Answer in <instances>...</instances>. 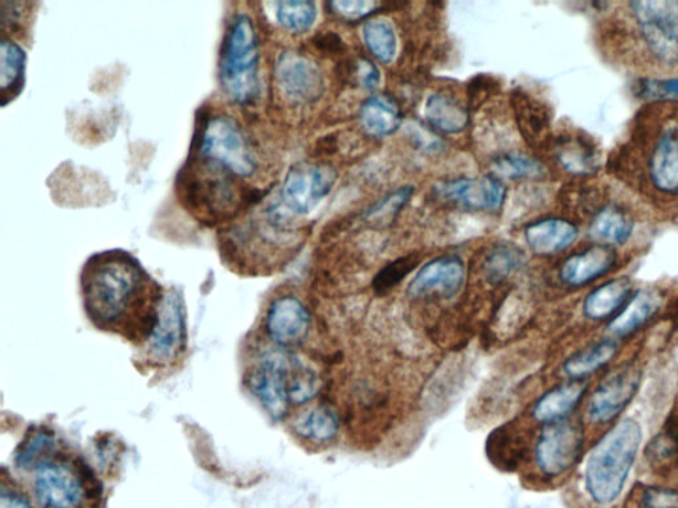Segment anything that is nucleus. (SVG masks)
Returning <instances> with one entry per match:
<instances>
[{
	"label": "nucleus",
	"instance_id": "1",
	"mask_svg": "<svg viewBox=\"0 0 678 508\" xmlns=\"http://www.w3.org/2000/svg\"><path fill=\"white\" fill-rule=\"evenodd\" d=\"M86 316L98 330L145 346L156 329L165 292L125 252L96 254L84 266Z\"/></svg>",
	"mask_w": 678,
	"mask_h": 508
},
{
	"label": "nucleus",
	"instance_id": "2",
	"mask_svg": "<svg viewBox=\"0 0 678 508\" xmlns=\"http://www.w3.org/2000/svg\"><path fill=\"white\" fill-rule=\"evenodd\" d=\"M642 441L640 424L634 419H624L591 451L584 470V487L595 505L607 507L621 498Z\"/></svg>",
	"mask_w": 678,
	"mask_h": 508
},
{
	"label": "nucleus",
	"instance_id": "3",
	"mask_svg": "<svg viewBox=\"0 0 678 508\" xmlns=\"http://www.w3.org/2000/svg\"><path fill=\"white\" fill-rule=\"evenodd\" d=\"M198 159L209 176L229 180L255 176L258 159L242 126L230 116L205 119L198 138Z\"/></svg>",
	"mask_w": 678,
	"mask_h": 508
},
{
	"label": "nucleus",
	"instance_id": "4",
	"mask_svg": "<svg viewBox=\"0 0 678 508\" xmlns=\"http://www.w3.org/2000/svg\"><path fill=\"white\" fill-rule=\"evenodd\" d=\"M258 40L247 15L232 19L225 32L221 55V84L232 102L250 104L258 95Z\"/></svg>",
	"mask_w": 678,
	"mask_h": 508
},
{
	"label": "nucleus",
	"instance_id": "5",
	"mask_svg": "<svg viewBox=\"0 0 678 508\" xmlns=\"http://www.w3.org/2000/svg\"><path fill=\"white\" fill-rule=\"evenodd\" d=\"M144 347L146 364L168 369L188 350V326L184 305L177 292H165L155 331Z\"/></svg>",
	"mask_w": 678,
	"mask_h": 508
},
{
	"label": "nucleus",
	"instance_id": "6",
	"mask_svg": "<svg viewBox=\"0 0 678 508\" xmlns=\"http://www.w3.org/2000/svg\"><path fill=\"white\" fill-rule=\"evenodd\" d=\"M296 363L297 359L287 352L268 351L245 379L250 391L275 420H283L289 412L290 384Z\"/></svg>",
	"mask_w": 678,
	"mask_h": 508
},
{
	"label": "nucleus",
	"instance_id": "7",
	"mask_svg": "<svg viewBox=\"0 0 678 508\" xmlns=\"http://www.w3.org/2000/svg\"><path fill=\"white\" fill-rule=\"evenodd\" d=\"M584 430L578 421L563 419L543 425L534 447V459L543 477L557 478L573 469L581 459Z\"/></svg>",
	"mask_w": 678,
	"mask_h": 508
},
{
	"label": "nucleus",
	"instance_id": "8",
	"mask_svg": "<svg viewBox=\"0 0 678 508\" xmlns=\"http://www.w3.org/2000/svg\"><path fill=\"white\" fill-rule=\"evenodd\" d=\"M631 12L647 49L664 65L678 64V2H634Z\"/></svg>",
	"mask_w": 678,
	"mask_h": 508
},
{
	"label": "nucleus",
	"instance_id": "9",
	"mask_svg": "<svg viewBox=\"0 0 678 508\" xmlns=\"http://www.w3.org/2000/svg\"><path fill=\"white\" fill-rule=\"evenodd\" d=\"M338 173L328 163H297L285 177L282 199L292 212L307 215L327 198L337 183Z\"/></svg>",
	"mask_w": 678,
	"mask_h": 508
},
{
	"label": "nucleus",
	"instance_id": "10",
	"mask_svg": "<svg viewBox=\"0 0 678 508\" xmlns=\"http://www.w3.org/2000/svg\"><path fill=\"white\" fill-rule=\"evenodd\" d=\"M642 383L639 366L627 364L611 373L596 388L589 401V419L595 424H606L626 410Z\"/></svg>",
	"mask_w": 678,
	"mask_h": 508
},
{
	"label": "nucleus",
	"instance_id": "11",
	"mask_svg": "<svg viewBox=\"0 0 678 508\" xmlns=\"http://www.w3.org/2000/svg\"><path fill=\"white\" fill-rule=\"evenodd\" d=\"M35 496L43 508H80L84 504L85 487L72 466L46 459L38 466Z\"/></svg>",
	"mask_w": 678,
	"mask_h": 508
},
{
	"label": "nucleus",
	"instance_id": "12",
	"mask_svg": "<svg viewBox=\"0 0 678 508\" xmlns=\"http://www.w3.org/2000/svg\"><path fill=\"white\" fill-rule=\"evenodd\" d=\"M467 269L456 254L436 257L423 265L411 281L407 296L412 299L430 297L452 298L462 292Z\"/></svg>",
	"mask_w": 678,
	"mask_h": 508
},
{
	"label": "nucleus",
	"instance_id": "13",
	"mask_svg": "<svg viewBox=\"0 0 678 508\" xmlns=\"http://www.w3.org/2000/svg\"><path fill=\"white\" fill-rule=\"evenodd\" d=\"M277 84L292 102L316 103L324 96L325 80L320 68L307 56L283 53L276 64Z\"/></svg>",
	"mask_w": 678,
	"mask_h": 508
},
{
	"label": "nucleus",
	"instance_id": "14",
	"mask_svg": "<svg viewBox=\"0 0 678 508\" xmlns=\"http://www.w3.org/2000/svg\"><path fill=\"white\" fill-rule=\"evenodd\" d=\"M311 317L308 307L295 296H282L271 304L265 331L280 349H292L308 338Z\"/></svg>",
	"mask_w": 678,
	"mask_h": 508
},
{
	"label": "nucleus",
	"instance_id": "15",
	"mask_svg": "<svg viewBox=\"0 0 678 508\" xmlns=\"http://www.w3.org/2000/svg\"><path fill=\"white\" fill-rule=\"evenodd\" d=\"M438 193L451 202L467 207L469 210L496 211L501 209L507 189L500 178L485 176L476 179L449 180L438 186Z\"/></svg>",
	"mask_w": 678,
	"mask_h": 508
},
{
	"label": "nucleus",
	"instance_id": "16",
	"mask_svg": "<svg viewBox=\"0 0 678 508\" xmlns=\"http://www.w3.org/2000/svg\"><path fill=\"white\" fill-rule=\"evenodd\" d=\"M650 183L668 195L678 193V125L666 127L656 138L648 159Z\"/></svg>",
	"mask_w": 678,
	"mask_h": 508
},
{
	"label": "nucleus",
	"instance_id": "17",
	"mask_svg": "<svg viewBox=\"0 0 678 508\" xmlns=\"http://www.w3.org/2000/svg\"><path fill=\"white\" fill-rule=\"evenodd\" d=\"M616 263V252L610 245H595L564 261L560 277L564 285L581 287L608 273Z\"/></svg>",
	"mask_w": 678,
	"mask_h": 508
},
{
	"label": "nucleus",
	"instance_id": "18",
	"mask_svg": "<svg viewBox=\"0 0 678 508\" xmlns=\"http://www.w3.org/2000/svg\"><path fill=\"white\" fill-rule=\"evenodd\" d=\"M525 239L536 254L551 256L573 245L578 239V230L564 219H544L530 224L525 231Z\"/></svg>",
	"mask_w": 678,
	"mask_h": 508
},
{
	"label": "nucleus",
	"instance_id": "19",
	"mask_svg": "<svg viewBox=\"0 0 678 508\" xmlns=\"http://www.w3.org/2000/svg\"><path fill=\"white\" fill-rule=\"evenodd\" d=\"M661 294L653 289H643L627 300L617 316L611 320L608 330L615 337L628 336L653 319L661 309Z\"/></svg>",
	"mask_w": 678,
	"mask_h": 508
},
{
	"label": "nucleus",
	"instance_id": "20",
	"mask_svg": "<svg viewBox=\"0 0 678 508\" xmlns=\"http://www.w3.org/2000/svg\"><path fill=\"white\" fill-rule=\"evenodd\" d=\"M584 392H586V385L580 380L554 387L537 401L533 408L534 420L537 423L547 425L568 419L569 414L580 404Z\"/></svg>",
	"mask_w": 678,
	"mask_h": 508
},
{
	"label": "nucleus",
	"instance_id": "21",
	"mask_svg": "<svg viewBox=\"0 0 678 508\" xmlns=\"http://www.w3.org/2000/svg\"><path fill=\"white\" fill-rule=\"evenodd\" d=\"M424 115L435 130L444 134L462 133L469 123L467 106L447 93H434L430 96Z\"/></svg>",
	"mask_w": 678,
	"mask_h": 508
},
{
	"label": "nucleus",
	"instance_id": "22",
	"mask_svg": "<svg viewBox=\"0 0 678 508\" xmlns=\"http://www.w3.org/2000/svg\"><path fill=\"white\" fill-rule=\"evenodd\" d=\"M633 284L629 278L621 277L596 287L583 304L584 317L590 320H603L627 304Z\"/></svg>",
	"mask_w": 678,
	"mask_h": 508
},
{
	"label": "nucleus",
	"instance_id": "23",
	"mask_svg": "<svg viewBox=\"0 0 678 508\" xmlns=\"http://www.w3.org/2000/svg\"><path fill=\"white\" fill-rule=\"evenodd\" d=\"M363 130L372 137H388L402 124V113L394 99L372 96L366 99L359 110Z\"/></svg>",
	"mask_w": 678,
	"mask_h": 508
},
{
	"label": "nucleus",
	"instance_id": "24",
	"mask_svg": "<svg viewBox=\"0 0 678 508\" xmlns=\"http://www.w3.org/2000/svg\"><path fill=\"white\" fill-rule=\"evenodd\" d=\"M513 109L518 126L530 145H540L548 137L549 116L543 105L527 93H513Z\"/></svg>",
	"mask_w": 678,
	"mask_h": 508
},
{
	"label": "nucleus",
	"instance_id": "25",
	"mask_svg": "<svg viewBox=\"0 0 678 508\" xmlns=\"http://www.w3.org/2000/svg\"><path fill=\"white\" fill-rule=\"evenodd\" d=\"M634 231V220L619 207H604L590 226V235L604 245L624 244Z\"/></svg>",
	"mask_w": 678,
	"mask_h": 508
},
{
	"label": "nucleus",
	"instance_id": "26",
	"mask_svg": "<svg viewBox=\"0 0 678 508\" xmlns=\"http://www.w3.org/2000/svg\"><path fill=\"white\" fill-rule=\"evenodd\" d=\"M25 55L17 43L2 39L0 44V93L2 105L10 103L23 88Z\"/></svg>",
	"mask_w": 678,
	"mask_h": 508
},
{
	"label": "nucleus",
	"instance_id": "27",
	"mask_svg": "<svg viewBox=\"0 0 678 508\" xmlns=\"http://www.w3.org/2000/svg\"><path fill=\"white\" fill-rule=\"evenodd\" d=\"M617 343L613 339L601 340L571 356L563 364V371L573 380H581L608 364L617 353Z\"/></svg>",
	"mask_w": 678,
	"mask_h": 508
},
{
	"label": "nucleus",
	"instance_id": "28",
	"mask_svg": "<svg viewBox=\"0 0 678 508\" xmlns=\"http://www.w3.org/2000/svg\"><path fill=\"white\" fill-rule=\"evenodd\" d=\"M339 420L328 406H316L296 420L295 432L311 443L324 444L337 437Z\"/></svg>",
	"mask_w": 678,
	"mask_h": 508
},
{
	"label": "nucleus",
	"instance_id": "29",
	"mask_svg": "<svg viewBox=\"0 0 678 508\" xmlns=\"http://www.w3.org/2000/svg\"><path fill=\"white\" fill-rule=\"evenodd\" d=\"M523 263V253L516 245L497 244L485 256L481 272L485 281L490 285H500L511 274L516 273Z\"/></svg>",
	"mask_w": 678,
	"mask_h": 508
},
{
	"label": "nucleus",
	"instance_id": "30",
	"mask_svg": "<svg viewBox=\"0 0 678 508\" xmlns=\"http://www.w3.org/2000/svg\"><path fill=\"white\" fill-rule=\"evenodd\" d=\"M366 46L378 62L390 64L394 62L398 51V38L394 25L384 18L370 19L363 25Z\"/></svg>",
	"mask_w": 678,
	"mask_h": 508
},
{
	"label": "nucleus",
	"instance_id": "31",
	"mask_svg": "<svg viewBox=\"0 0 678 508\" xmlns=\"http://www.w3.org/2000/svg\"><path fill=\"white\" fill-rule=\"evenodd\" d=\"M646 457L656 470L678 467V416L670 417L666 427L650 441Z\"/></svg>",
	"mask_w": 678,
	"mask_h": 508
},
{
	"label": "nucleus",
	"instance_id": "32",
	"mask_svg": "<svg viewBox=\"0 0 678 508\" xmlns=\"http://www.w3.org/2000/svg\"><path fill=\"white\" fill-rule=\"evenodd\" d=\"M276 18L285 30L294 33L307 32L317 19L315 2H278Z\"/></svg>",
	"mask_w": 678,
	"mask_h": 508
},
{
	"label": "nucleus",
	"instance_id": "33",
	"mask_svg": "<svg viewBox=\"0 0 678 508\" xmlns=\"http://www.w3.org/2000/svg\"><path fill=\"white\" fill-rule=\"evenodd\" d=\"M557 158L560 160L564 170L573 173H590L596 167L595 152L581 140H564L557 147Z\"/></svg>",
	"mask_w": 678,
	"mask_h": 508
},
{
	"label": "nucleus",
	"instance_id": "34",
	"mask_svg": "<svg viewBox=\"0 0 678 508\" xmlns=\"http://www.w3.org/2000/svg\"><path fill=\"white\" fill-rule=\"evenodd\" d=\"M497 178L505 179H536L544 173L543 166L538 160L523 156V154H507L494 162Z\"/></svg>",
	"mask_w": 678,
	"mask_h": 508
},
{
	"label": "nucleus",
	"instance_id": "35",
	"mask_svg": "<svg viewBox=\"0 0 678 508\" xmlns=\"http://www.w3.org/2000/svg\"><path fill=\"white\" fill-rule=\"evenodd\" d=\"M414 195V187L404 186L401 189L392 191L389 195L379 200L378 203L371 207L364 213V219L371 223H385L390 220H394L398 213L401 212L405 204L410 202L411 197Z\"/></svg>",
	"mask_w": 678,
	"mask_h": 508
},
{
	"label": "nucleus",
	"instance_id": "36",
	"mask_svg": "<svg viewBox=\"0 0 678 508\" xmlns=\"http://www.w3.org/2000/svg\"><path fill=\"white\" fill-rule=\"evenodd\" d=\"M419 261H421V258H419L417 254H409V256L392 261V263L382 267V269L377 273L374 279H372V286H374L375 293L383 296V294L394 289L395 286L401 284L402 281L415 269Z\"/></svg>",
	"mask_w": 678,
	"mask_h": 508
},
{
	"label": "nucleus",
	"instance_id": "37",
	"mask_svg": "<svg viewBox=\"0 0 678 508\" xmlns=\"http://www.w3.org/2000/svg\"><path fill=\"white\" fill-rule=\"evenodd\" d=\"M635 508H678V491L669 487L644 486L637 491Z\"/></svg>",
	"mask_w": 678,
	"mask_h": 508
},
{
	"label": "nucleus",
	"instance_id": "38",
	"mask_svg": "<svg viewBox=\"0 0 678 508\" xmlns=\"http://www.w3.org/2000/svg\"><path fill=\"white\" fill-rule=\"evenodd\" d=\"M329 6L339 18L350 20V22H358V20L374 15L382 7L381 3L372 2V0H339Z\"/></svg>",
	"mask_w": 678,
	"mask_h": 508
},
{
	"label": "nucleus",
	"instance_id": "39",
	"mask_svg": "<svg viewBox=\"0 0 678 508\" xmlns=\"http://www.w3.org/2000/svg\"><path fill=\"white\" fill-rule=\"evenodd\" d=\"M356 77L362 88L374 91L381 83V71L370 60L359 59L356 63Z\"/></svg>",
	"mask_w": 678,
	"mask_h": 508
},
{
	"label": "nucleus",
	"instance_id": "40",
	"mask_svg": "<svg viewBox=\"0 0 678 508\" xmlns=\"http://www.w3.org/2000/svg\"><path fill=\"white\" fill-rule=\"evenodd\" d=\"M646 91L649 97L678 99V78L648 82Z\"/></svg>",
	"mask_w": 678,
	"mask_h": 508
},
{
	"label": "nucleus",
	"instance_id": "41",
	"mask_svg": "<svg viewBox=\"0 0 678 508\" xmlns=\"http://www.w3.org/2000/svg\"><path fill=\"white\" fill-rule=\"evenodd\" d=\"M0 508H32V506L22 493L3 479L2 491H0Z\"/></svg>",
	"mask_w": 678,
	"mask_h": 508
},
{
	"label": "nucleus",
	"instance_id": "42",
	"mask_svg": "<svg viewBox=\"0 0 678 508\" xmlns=\"http://www.w3.org/2000/svg\"><path fill=\"white\" fill-rule=\"evenodd\" d=\"M316 49L327 55H336L343 50L342 39L336 32L327 31L318 33L314 40Z\"/></svg>",
	"mask_w": 678,
	"mask_h": 508
}]
</instances>
